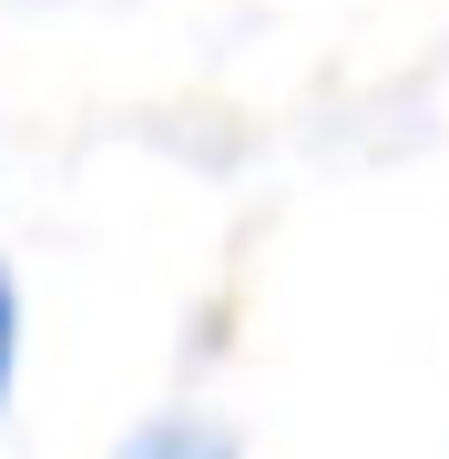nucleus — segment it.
Listing matches in <instances>:
<instances>
[{
  "label": "nucleus",
  "instance_id": "1",
  "mask_svg": "<svg viewBox=\"0 0 449 459\" xmlns=\"http://www.w3.org/2000/svg\"><path fill=\"white\" fill-rule=\"evenodd\" d=\"M123 459H235V449L215 439V429H194V419H174V429H143V439L123 449Z\"/></svg>",
  "mask_w": 449,
  "mask_h": 459
},
{
  "label": "nucleus",
  "instance_id": "2",
  "mask_svg": "<svg viewBox=\"0 0 449 459\" xmlns=\"http://www.w3.org/2000/svg\"><path fill=\"white\" fill-rule=\"evenodd\" d=\"M11 377H21V286L0 265V409H11Z\"/></svg>",
  "mask_w": 449,
  "mask_h": 459
}]
</instances>
